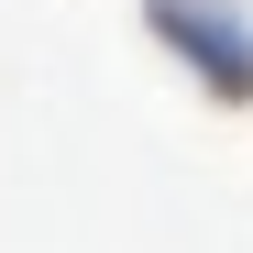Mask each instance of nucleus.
Returning <instances> with one entry per match:
<instances>
[{"mask_svg": "<svg viewBox=\"0 0 253 253\" xmlns=\"http://www.w3.org/2000/svg\"><path fill=\"white\" fill-rule=\"evenodd\" d=\"M143 22H154V33H165V44H176V55L209 77V88H220V99H253V33H242L231 11H198V0H154Z\"/></svg>", "mask_w": 253, "mask_h": 253, "instance_id": "f257e3e1", "label": "nucleus"}]
</instances>
